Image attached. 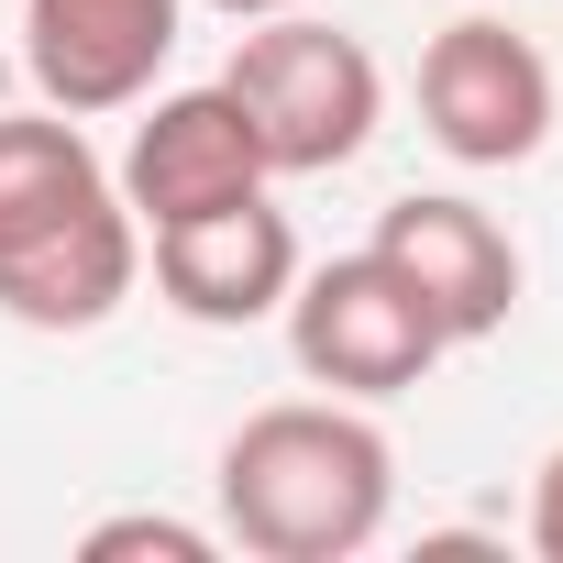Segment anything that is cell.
Segmentation results:
<instances>
[{"instance_id": "6", "label": "cell", "mask_w": 563, "mask_h": 563, "mask_svg": "<svg viewBox=\"0 0 563 563\" xmlns=\"http://www.w3.org/2000/svg\"><path fill=\"white\" fill-rule=\"evenodd\" d=\"M177 34H188V0H23V67L67 122L155 100V78L177 67Z\"/></svg>"}, {"instance_id": "7", "label": "cell", "mask_w": 563, "mask_h": 563, "mask_svg": "<svg viewBox=\"0 0 563 563\" xmlns=\"http://www.w3.org/2000/svg\"><path fill=\"white\" fill-rule=\"evenodd\" d=\"M376 254L431 299L442 343H486V332H508V310H519V243H508V221L475 210V199H453V188L387 199V210H376Z\"/></svg>"}, {"instance_id": "11", "label": "cell", "mask_w": 563, "mask_h": 563, "mask_svg": "<svg viewBox=\"0 0 563 563\" xmlns=\"http://www.w3.org/2000/svg\"><path fill=\"white\" fill-rule=\"evenodd\" d=\"M89 563H133V552H155V563H210L221 552V530H199V519H166V508H122V519H89V541H78Z\"/></svg>"}, {"instance_id": "8", "label": "cell", "mask_w": 563, "mask_h": 563, "mask_svg": "<svg viewBox=\"0 0 563 563\" xmlns=\"http://www.w3.org/2000/svg\"><path fill=\"white\" fill-rule=\"evenodd\" d=\"M111 188H122V210H133L144 232H166V221H188V210L254 199V188H265V144H254V122H243V100H232L221 78H210V89H166V100L133 122Z\"/></svg>"}, {"instance_id": "10", "label": "cell", "mask_w": 563, "mask_h": 563, "mask_svg": "<svg viewBox=\"0 0 563 563\" xmlns=\"http://www.w3.org/2000/svg\"><path fill=\"white\" fill-rule=\"evenodd\" d=\"M100 199H111V166L89 155V133L67 111H0V254L45 243L56 221H78Z\"/></svg>"}, {"instance_id": "1", "label": "cell", "mask_w": 563, "mask_h": 563, "mask_svg": "<svg viewBox=\"0 0 563 563\" xmlns=\"http://www.w3.org/2000/svg\"><path fill=\"white\" fill-rule=\"evenodd\" d=\"M210 486L221 541H243L254 563H343L387 530L398 453L365 420V398H276L221 442Z\"/></svg>"}, {"instance_id": "12", "label": "cell", "mask_w": 563, "mask_h": 563, "mask_svg": "<svg viewBox=\"0 0 563 563\" xmlns=\"http://www.w3.org/2000/svg\"><path fill=\"white\" fill-rule=\"evenodd\" d=\"M530 552L541 563H563V442L541 453V475H530Z\"/></svg>"}, {"instance_id": "13", "label": "cell", "mask_w": 563, "mask_h": 563, "mask_svg": "<svg viewBox=\"0 0 563 563\" xmlns=\"http://www.w3.org/2000/svg\"><path fill=\"white\" fill-rule=\"evenodd\" d=\"M221 23H265V12H299V0H210Z\"/></svg>"}, {"instance_id": "9", "label": "cell", "mask_w": 563, "mask_h": 563, "mask_svg": "<svg viewBox=\"0 0 563 563\" xmlns=\"http://www.w3.org/2000/svg\"><path fill=\"white\" fill-rule=\"evenodd\" d=\"M133 288H144V221L122 210V188L56 221L45 243L0 254V321H23V332H100Z\"/></svg>"}, {"instance_id": "5", "label": "cell", "mask_w": 563, "mask_h": 563, "mask_svg": "<svg viewBox=\"0 0 563 563\" xmlns=\"http://www.w3.org/2000/svg\"><path fill=\"white\" fill-rule=\"evenodd\" d=\"M144 265H155V299L199 332H254L288 310L299 288V232L265 188L254 199H221V210H188L166 232H144Z\"/></svg>"}, {"instance_id": "3", "label": "cell", "mask_w": 563, "mask_h": 563, "mask_svg": "<svg viewBox=\"0 0 563 563\" xmlns=\"http://www.w3.org/2000/svg\"><path fill=\"white\" fill-rule=\"evenodd\" d=\"M288 354H299L310 387L376 409V398H409L453 343H442V321H431V299L409 288V276L376 243H354L332 265H299V288H288Z\"/></svg>"}, {"instance_id": "2", "label": "cell", "mask_w": 563, "mask_h": 563, "mask_svg": "<svg viewBox=\"0 0 563 563\" xmlns=\"http://www.w3.org/2000/svg\"><path fill=\"white\" fill-rule=\"evenodd\" d=\"M221 89L243 100V122H254V144H265V177H332V166H354V155L376 144V122H387V78H376L365 34L310 23V12L243 23Z\"/></svg>"}, {"instance_id": "4", "label": "cell", "mask_w": 563, "mask_h": 563, "mask_svg": "<svg viewBox=\"0 0 563 563\" xmlns=\"http://www.w3.org/2000/svg\"><path fill=\"white\" fill-rule=\"evenodd\" d=\"M420 133L453 166H530L552 144V56L497 12L442 23L420 45Z\"/></svg>"}]
</instances>
